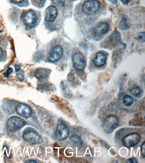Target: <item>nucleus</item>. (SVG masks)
I'll return each instance as SVG.
<instances>
[{"mask_svg": "<svg viewBox=\"0 0 145 163\" xmlns=\"http://www.w3.org/2000/svg\"><path fill=\"white\" fill-rule=\"evenodd\" d=\"M130 27V24L128 21V18L126 16H123L119 24V28L120 30H124L129 29Z\"/></svg>", "mask_w": 145, "mask_h": 163, "instance_id": "obj_15", "label": "nucleus"}, {"mask_svg": "<svg viewBox=\"0 0 145 163\" xmlns=\"http://www.w3.org/2000/svg\"><path fill=\"white\" fill-rule=\"evenodd\" d=\"M15 70H16V72H18L19 71L21 70L20 66L17 65H15Z\"/></svg>", "mask_w": 145, "mask_h": 163, "instance_id": "obj_26", "label": "nucleus"}, {"mask_svg": "<svg viewBox=\"0 0 145 163\" xmlns=\"http://www.w3.org/2000/svg\"><path fill=\"white\" fill-rule=\"evenodd\" d=\"M52 3L56 6L59 7H62L65 3V0H51Z\"/></svg>", "mask_w": 145, "mask_h": 163, "instance_id": "obj_20", "label": "nucleus"}, {"mask_svg": "<svg viewBox=\"0 0 145 163\" xmlns=\"http://www.w3.org/2000/svg\"><path fill=\"white\" fill-rule=\"evenodd\" d=\"M27 162H36V161H27Z\"/></svg>", "mask_w": 145, "mask_h": 163, "instance_id": "obj_32", "label": "nucleus"}, {"mask_svg": "<svg viewBox=\"0 0 145 163\" xmlns=\"http://www.w3.org/2000/svg\"><path fill=\"white\" fill-rule=\"evenodd\" d=\"M17 114L25 118H29L32 114V110L29 105L24 103H20L16 108Z\"/></svg>", "mask_w": 145, "mask_h": 163, "instance_id": "obj_9", "label": "nucleus"}, {"mask_svg": "<svg viewBox=\"0 0 145 163\" xmlns=\"http://www.w3.org/2000/svg\"><path fill=\"white\" fill-rule=\"evenodd\" d=\"M23 139L27 142L32 144H38L41 142V137L37 133L29 131L23 134Z\"/></svg>", "mask_w": 145, "mask_h": 163, "instance_id": "obj_6", "label": "nucleus"}, {"mask_svg": "<svg viewBox=\"0 0 145 163\" xmlns=\"http://www.w3.org/2000/svg\"><path fill=\"white\" fill-rule=\"evenodd\" d=\"M107 58L106 55L101 52L97 54L93 60L94 63L97 67H101L106 64Z\"/></svg>", "mask_w": 145, "mask_h": 163, "instance_id": "obj_12", "label": "nucleus"}, {"mask_svg": "<svg viewBox=\"0 0 145 163\" xmlns=\"http://www.w3.org/2000/svg\"><path fill=\"white\" fill-rule=\"evenodd\" d=\"M141 152L142 155L145 157V142H143L141 146Z\"/></svg>", "mask_w": 145, "mask_h": 163, "instance_id": "obj_23", "label": "nucleus"}, {"mask_svg": "<svg viewBox=\"0 0 145 163\" xmlns=\"http://www.w3.org/2000/svg\"><path fill=\"white\" fill-rule=\"evenodd\" d=\"M70 141L74 145L77 147L81 146L83 144V141L80 137L78 135L76 134L72 135L70 138Z\"/></svg>", "mask_w": 145, "mask_h": 163, "instance_id": "obj_16", "label": "nucleus"}, {"mask_svg": "<svg viewBox=\"0 0 145 163\" xmlns=\"http://www.w3.org/2000/svg\"><path fill=\"white\" fill-rule=\"evenodd\" d=\"M13 71V70L12 68H9L7 70L6 72L4 73V76L5 77H9V74L12 73Z\"/></svg>", "mask_w": 145, "mask_h": 163, "instance_id": "obj_22", "label": "nucleus"}, {"mask_svg": "<svg viewBox=\"0 0 145 163\" xmlns=\"http://www.w3.org/2000/svg\"><path fill=\"white\" fill-rule=\"evenodd\" d=\"M36 3H40L43 0H33Z\"/></svg>", "mask_w": 145, "mask_h": 163, "instance_id": "obj_31", "label": "nucleus"}, {"mask_svg": "<svg viewBox=\"0 0 145 163\" xmlns=\"http://www.w3.org/2000/svg\"><path fill=\"white\" fill-rule=\"evenodd\" d=\"M70 135V130L67 126L63 124H58L56 129V138L59 141H64Z\"/></svg>", "mask_w": 145, "mask_h": 163, "instance_id": "obj_5", "label": "nucleus"}, {"mask_svg": "<svg viewBox=\"0 0 145 163\" xmlns=\"http://www.w3.org/2000/svg\"><path fill=\"white\" fill-rule=\"evenodd\" d=\"M26 123V122L20 117L13 116L7 121V127L9 132H15L24 126Z\"/></svg>", "mask_w": 145, "mask_h": 163, "instance_id": "obj_2", "label": "nucleus"}, {"mask_svg": "<svg viewBox=\"0 0 145 163\" xmlns=\"http://www.w3.org/2000/svg\"><path fill=\"white\" fill-rule=\"evenodd\" d=\"M58 15V9L56 7L53 6L49 7L46 10V21L48 22H53L56 20Z\"/></svg>", "mask_w": 145, "mask_h": 163, "instance_id": "obj_11", "label": "nucleus"}, {"mask_svg": "<svg viewBox=\"0 0 145 163\" xmlns=\"http://www.w3.org/2000/svg\"><path fill=\"white\" fill-rule=\"evenodd\" d=\"M138 39L141 42H144L145 40V32H141L138 35Z\"/></svg>", "mask_w": 145, "mask_h": 163, "instance_id": "obj_21", "label": "nucleus"}, {"mask_svg": "<svg viewBox=\"0 0 145 163\" xmlns=\"http://www.w3.org/2000/svg\"><path fill=\"white\" fill-rule=\"evenodd\" d=\"M3 52L2 48L0 47V60H1L3 56Z\"/></svg>", "mask_w": 145, "mask_h": 163, "instance_id": "obj_30", "label": "nucleus"}, {"mask_svg": "<svg viewBox=\"0 0 145 163\" xmlns=\"http://www.w3.org/2000/svg\"><path fill=\"white\" fill-rule=\"evenodd\" d=\"M12 2L16 3H21L23 2L24 0H12Z\"/></svg>", "mask_w": 145, "mask_h": 163, "instance_id": "obj_28", "label": "nucleus"}, {"mask_svg": "<svg viewBox=\"0 0 145 163\" xmlns=\"http://www.w3.org/2000/svg\"><path fill=\"white\" fill-rule=\"evenodd\" d=\"M47 72L44 68H40L37 70L35 74V76L39 80H44L47 77Z\"/></svg>", "mask_w": 145, "mask_h": 163, "instance_id": "obj_17", "label": "nucleus"}, {"mask_svg": "<svg viewBox=\"0 0 145 163\" xmlns=\"http://www.w3.org/2000/svg\"><path fill=\"white\" fill-rule=\"evenodd\" d=\"M109 28V26L108 24L106 23H103L97 26L94 31L96 35L100 36L106 33L108 31Z\"/></svg>", "mask_w": 145, "mask_h": 163, "instance_id": "obj_13", "label": "nucleus"}, {"mask_svg": "<svg viewBox=\"0 0 145 163\" xmlns=\"http://www.w3.org/2000/svg\"><path fill=\"white\" fill-rule=\"evenodd\" d=\"M3 106V110L8 114H12L15 112V110H16V103L13 101H7L5 102Z\"/></svg>", "mask_w": 145, "mask_h": 163, "instance_id": "obj_14", "label": "nucleus"}, {"mask_svg": "<svg viewBox=\"0 0 145 163\" xmlns=\"http://www.w3.org/2000/svg\"><path fill=\"white\" fill-rule=\"evenodd\" d=\"M63 49L62 47L60 45L55 46L50 53L48 58L49 61L54 63L58 61L62 56Z\"/></svg>", "mask_w": 145, "mask_h": 163, "instance_id": "obj_10", "label": "nucleus"}, {"mask_svg": "<svg viewBox=\"0 0 145 163\" xmlns=\"http://www.w3.org/2000/svg\"><path fill=\"white\" fill-rule=\"evenodd\" d=\"M119 124V119L117 116L114 115L106 116L103 122V130L106 133H110L113 132Z\"/></svg>", "mask_w": 145, "mask_h": 163, "instance_id": "obj_1", "label": "nucleus"}, {"mask_svg": "<svg viewBox=\"0 0 145 163\" xmlns=\"http://www.w3.org/2000/svg\"><path fill=\"white\" fill-rule=\"evenodd\" d=\"M120 2H122L123 4H127L130 2L131 0H120Z\"/></svg>", "mask_w": 145, "mask_h": 163, "instance_id": "obj_27", "label": "nucleus"}, {"mask_svg": "<svg viewBox=\"0 0 145 163\" xmlns=\"http://www.w3.org/2000/svg\"><path fill=\"white\" fill-rule=\"evenodd\" d=\"M16 77H17V78L21 81H23L24 78V75L22 73H19V74H17Z\"/></svg>", "mask_w": 145, "mask_h": 163, "instance_id": "obj_24", "label": "nucleus"}, {"mask_svg": "<svg viewBox=\"0 0 145 163\" xmlns=\"http://www.w3.org/2000/svg\"><path fill=\"white\" fill-rule=\"evenodd\" d=\"M140 138L141 137L139 133H133L124 137L122 143L125 147L131 148L136 146L140 142Z\"/></svg>", "mask_w": 145, "mask_h": 163, "instance_id": "obj_4", "label": "nucleus"}, {"mask_svg": "<svg viewBox=\"0 0 145 163\" xmlns=\"http://www.w3.org/2000/svg\"><path fill=\"white\" fill-rule=\"evenodd\" d=\"M72 61L74 67L78 71H83L86 66V61L83 54L79 52L74 54Z\"/></svg>", "mask_w": 145, "mask_h": 163, "instance_id": "obj_7", "label": "nucleus"}, {"mask_svg": "<svg viewBox=\"0 0 145 163\" xmlns=\"http://www.w3.org/2000/svg\"><path fill=\"white\" fill-rule=\"evenodd\" d=\"M134 98L132 96L126 95L123 99V102L125 106L129 107L131 106L134 103Z\"/></svg>", "mask_w": 145, "mask_h": 163, "instance_id": "obj_18", "label": "nucleus"}, {"mask_svg": "<svg viewBox=\"0 0 145 163\" xmlns=\"http://www.w3.org/2000/svg\"><path fill=\"white\" fill-rule=\"evenodd\" d=\"M70 1H72V2H73V1H76V0H70Z\"/></svg>", "mask_w": 145, "mask_h": 163, "instance_id": "obj_33", "label": "nucleus"}, {"mask_svg": "<svg viewBox=\"0 0 145 163\" xmlns=\"http://www.w3.org/2000/svg\"><path fill=\"white\" fill-rule=\"evenodd\" d=\"M100 3L97 0H89L84 2L82 10L83 12L87 15L95 13L99 10Z\"/></svg>", "mask_w": 145, "mask_h": 163, "instance_id": "obj_3", "label": "nucleus"}, {"mask_svg": "<svg viewBox=\"0 0 145 163\" xmlns=\"http://www.w3.org/2000/svg\"><path fill=\"white\" fill-rule=\"evenodd\" d=\"M128 162L129 163H138L136 158H129L128 160Z\"/></svg>", "mask_w": 145, "mask_h": 163, "instance_id": "obj_25", "label": "nucleus"}, {"mask_svg": "<svg viewBox=\"0 0 145 163\" xmlns=\"http://www.w3.org/2000/svg\"><path fill=\"white\" fill-rule=\"evenodd\" d=\"M130 93L132 95L136 97L138 96L141 94V91L138 87H135L132 88L130 91Z\"/></svg>", "mask_w": 145, "mask_h": 163, "instance_id": "obj_19", "label": "nucleus"}, {"mask_svg": "<svg viewBox=\"0 0 145 163\" xmlns=\"http://www.w3.org/2000/svg\"><path fill=\"white\" fill-rule=\"evenodd\" d=\"M109 1L113 4H116L118 3L117 0H109Z\"/></svg>", "mask_w": 145, "mask_h": 163, "instance_id": "obj_29", "label": "nucleus"}, {"mask_svg": "<svg viewBox=\"0 0 145 163\" xmlns=\"http://www.w3.org/2000/svg\"><path fill=\"white\" fill-rule=\"evenodd\" d=\"M37 20L36 13L32 10L27 12L23 18V23L26 26L30 28L34 27Z\"/></svg>", "mask_w": 145, "mask_h": 163, "instance_id": "obj_8", "label": "nucleus"}]
</instances>
